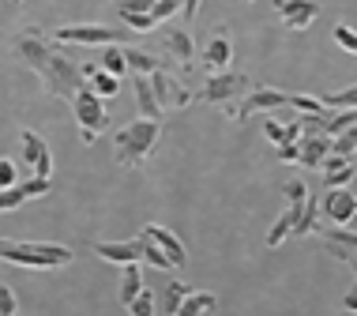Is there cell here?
<instances>
[{
    "instance_id": "obj_1",
    "label": "cell",
    "mask_w": 357,
    "mask_h": 316,
    "mask_svg": "<svg viewBox=\"0 0 357 316\" xmlns=\"http://www.w3.org/2000/svg\"><path fill=\"white\" fill-rule=\"evenodd\" d=\"M12 50H15V57L26 64V68L38 72V80L45 83V91H50L53 98L72 102L75 91L86 87L79 64L68 61V57L56 50L53 38L45 34V31H38V27H26V31H19L15 42H12Z\"/></svg>"
},
{
    "instance_id": "obj_18",
    "label": "cell",
    "mask_w": 357,
    "mask_h": 316,
    "mask_svg": "<svg viewBox=\"0 0 357 316\" xmlns=\"http://www.w3.org/2000/svg\"><path fill=\"white\" fill-rule=\"evenodd\" d=\"M316 226H320V200H316V196H305V204L297 207V218H294V230H289V234L305 237V234H312Z\"/></svg>"
},
{
    "instance_id": "obj_9",
    "label": "cell",
    "mask_w": 357,
    "mask_h": 316,
    "mask_svg": "<svg viewBox=\"0 0 357 316\" xmlns=\"http://www.w3.org/2000/svg\"><path fill=\"white\" fill-rule=\"evenodd\" d=\"M267 110H286V94L275 91V87H256L234 113H229V117H234V121H248L252 113H267Z\"/></svg>"
},
{
    "instance_id": "obj_45",
    "label": "cell",
    "mask_w": 357,
    "mask_h": 316,
    "mask_svg": "<svg viewBox=\"0 0 357 316\" xmlns=\"http://www.w3.org/2000/svg\"><path fill=\"white\" fill-rule=\"evenodd\" d=\"M278 162H297V143H278Z\"/></svg>"
},
{
    "instance_id": "obj_38",
    "label": "cell",
    "mask_w": 357,
    "mask_h": 316,
    "mask_svg": "<svg viewBox=\"0 0 357 316\" xmlns=\"http://www.w3.org/2000/svg\"><path fill=\"white\" fill-rule=\"evenodd\" d=\"M181 8V0H154L151 4V15H154V23H166V19L173 15Z\"/></svg>"
},
{
    "instance_id": "obj_26",
    "label": "cell",
    "mask_w": 357,
    "mask_h": 316,
    "mask_svg": "<svg viewBox=\"0 0 357 316\" xmlns=\"http://www.w3.org/2000/svg\"><path fill=\"white\" fill-rule=\"evenodd\" d=\"M354 121H357V113H354V110H339V113H327V121H324V132H327V136H339V132L354 128Z\"/></svg>"
},
{
    "instance_id": "obj_22",
    "label": "cell",
    "mask_w": 357,
    "mask_h": 316,
    "mask_svg": "<svg viewBox=\"0 0 357 316\" xmlns=\"http://www.w3.org/2000/svg\"><path fill=\"white\" fill-rule=\"evenodd\" d=\"M136 105H139V113H143V117H162L158 102H154V94H151L147 75H136Z\"/></svg>"
},
{
    "instance_id": "obj_32",
    "label": "cell",
    "mask_w": 357,
    "mask_h": 316,
    "mask_svg": "<svg viewBox=\"0 0 357 316\" xmlns=\"http://www.w3.org/2000/svg\"><path fill=\"white\" fill-rule=\"evenodd\" d=\"M286 105L289 110H301V113H327L320 98H312V94H286Z\"/></svg>"
},
{
    "instance_id": "obj_30",
    "label": "cell",
    "mask_w": 357,
    "mask_h": 316,
    "mask_svg": "<svg viewBox=\"0 0 357 316\" xmlns=\"http://www.w3.org/2000/svg\"><path fill=\"white\" fill-rule=\"evenodd\" d=\"M324 110H354L357 105V91L346 87V91H335V94H324Z\"/></svg>"
},
{
    "instance_id": "obj_2",
    "label": "cell",
    "mask_w": 357,
    "mask_h": 316,
    "mask_svg": "<svg viewBox=\"0 0 357 316\" xmlns=\"http://www.w3.org/2000/svg\"><path fill=\"white\" fill-rule=\"evenodd\" d=\"M162 136V117H139L132 121L128 128H121L117 136H113V151H117V162L121 166H143V162L151 158L154 143Z\"/></svg>"
},
{
    "instance_id": "obj_33",
    "label": "cell",
    "mask_w": 357,
    "mask_h": 316,
    "mask_svg": "<svg viewBox=\"0 0 357 316\" xmlns=\"http://www.w3.org/2000/svg\"><path fill=\"white\" fill-rule=\"evenodd\" d=\"M19 188H23V196L26 200H34V196H50L53 193V185H50V177H26V181H19Z\"/></svg>"
},
{
    "instance_id": "obj_15",
    "label": "cell",
    "mask_w": 357,
    "mask_h": 316,
    "mask_svg": "<svg viewBox=\"0 0 357 316\" xmlns=\"http://www.w3.org/2000/svg\"><path fill=\"white\" fill-rule=\"evenodd\" d=\"M331 151V136H297V162L305 170H316Z\"/></svg>"
},
{
    "instance_id": "obj_28",
    "label": "cell",
    "mask_w": 357,
    "mask_h": 316,
    "mask_svg": "<svg viewBox=\"0 0 357 316\" xmlns=\"http://www.w3.org/2000/svg\"><path fill=\"white\" fill-rule=\"evenodd\" d=\"M124 19V31H132V34H151L154 27V15L151 12H128V15H121Z\"/></svg>"
},
{
    "instance_id": "obj_42",
    "label": "cell",
    "mask_w": 357,
    "mask_h": 316,
    "mask_svg": "<svg viewBox=\"0 0 357 316\" xmlns=\"http://www.w3.org/2000/svg\"><path fill=\"white\" fill-rule=\"evenodd\" d=\"M0 316H15V290L0 286Z\"/></svg>"
},
{
    "instance_id": "obj_21",
    "label": "cell",
    "mask_w": 357,
    "mask_h": 316,
    "mask_svg": "<svg viewBox=\"0 0 357 316\" xmlns=\"http://www.w3.org/2000/svg\"><path fill=\"white\" fill-rule=\"evenodd\" d=\"M86 80H91L86 87L98 94V98H113V94L121 91V80H117V75H109V72H102V68H94L91 75H86Z\"/></svg>"
},
{
    "instance_id": "obj_40",
    "label": "cell",
    "mask_w": 357,
    "mask_h": 316,
    "mask_svg": "<svg viewBox=\"0 0 357 316\" xmlns=\"http://www.w3.org/2000/svg\"><path fill=\"white\" fill-rule=\"evenodd\" d=\"M31 174H34V177H50V174H53V155H50V147H45V151H42V155H38V158H34V166H31Z\"/></svg>"
},
{
    "instance_id": "obj_8",
    "label": "cell",
    "mask_w": 357,
    "mask_h": 316,
    "mask_svg": "<svg viewBox=\"0 0 357 316\" xmlns=\"http://www.w3.org/2000/svg\"><path fill=\"white\" fill-rule=\"evenodd\" d=\"M320 215H327L335 226H350L354 215H357V200L350 193V185L346 188H327V196L320 200Z\"/></svg>"
},
{
    "instance_id": "obj_20",
    "label": "cell",
    "mask_w": 357,
    "mask_h": 316,
    "mask_svg": "<svg viewBox=\"0 0 357 316\" xmlns=\"http://www.w3.org/2000/svg\"><path fill=\"white\" fill-rule=\"evenodd\" d=\"M143 290V275H139V264H124V275H121V305L128 309V301Z\"/></svg>"
},
{
    "instance_id": "obj_39",
    "label": "cell",
    "mask_w": 357,
    "mask_h": 316,
    "mask_svg": "<svg viewBox=\"0 0 357 316\" xmlns=\"http://www.w3.org/2000/svg\"><path fill=\"white\" fill-rule=\"evenodd\" d=\"M335 42H339L346 53H357V34H354L346 23H339V27H335Z\"/></svg>"
},
{
    "instance_id": "obj_35",
    "label": "cell",
    "mask_w": 357,
    "mask_h": 316,
    "mask_svg": "<svg viewBox=\"0 0 357 316\" xmlns=\"http://www.w3.org/2000/svg\"><path fill=\"white\" fill-rule=\"evenodd\" d=\"M23 188L19 185H12V188H0V215H8V211H15L19 204H23Z\"/></svg>"
},
{
    "instance_id": "obj_16",
    "label": "cell",
    "mask_w": 357,
    "mask_h": 316,
    "mask_svg": "<svg viewBox=\"0 0 357 316\" xmlns=\"http://www.w3.org/2000/svg\"><path fill=\"white\" fill-rule=\"evenodd\" d=\"M162 42H166V53H173L185 68L196 64V45H192V38L185 27H166V34H162Z\"/></svg>"
},
{
    "instance_id": "obj_48",
    "label": "cell",
    "mask_w": 357,
    "mask_h": 316,
    "mask_svg": "<svg viewBox=\"0 0 357 316\" xmlns=\"http://www.w3.org/2000/svg\"><path fill=\"white\" fill-rule=\"evenodd\" d=\"M15 4H19V0H15Z\"/></svg>"
},
{
    "instance_id": "obj_11",
    "label": "cell",
    "mask_w": 357,
    "mask_h": 316,
    "mask_svg": "<svg viewBox=\"0 0 357 316\" xmlns=\"http://www.w3.org/2000/svg\"><path fill=\"white\" fill-rule=\"evenodd\" d=\"M143 237H151L154 245L166 253V260H169V267H185L188 264V248L177 241V234H169L166 226H158V223H151V226H143Z\"/></svg>"
},
{
    "instance_id": "obj_6",
    "label": "cell",
    "mask_w": 357,
    "mask_h": 316,
    "mask_svg": "<svg viewBox=\"0 0 357 316\" xmlns=\"http://www.w3.org/2000/svg\"><path fill=\"white\" fill-rule=\"evenodd\" d=\"M147 83H151V94H154V102H158V110H162V113H166V110H185V105H192V91L185 87V80H177V75L166 72L162 64L147 75Z\"/></svg>"
},
{
    "instance_id": "obj_43",
    "label": "cell",
    "mask_w": 357,
    "mask_h": 316,
    "mask_svg": "<svg viewBox=\"0 0 357 316\" xmlns=\"http://www.w3.org/2000/svg\"><path fill=\"white\" fill-rule=\"evenodd\" d=\"M15 185V162L0 158V188H12Z\"/></svg>"
},
{
    "instance_id": "obj_47",
    "label": "cell",
    "mask_w": 357,
    "mask_h": 316,
    "mask_svg": "<svg viewBox=\"0 0 357 316\" xmlns=\"http://www.w3.org/2000/svg\"><path fill=\"white\" fill-rule=\"evenodd\" d=\"M0 241H4V237H0Z\"/></svg>"
},
{
    "instance_id": "obj_14",
    "label": "cell",
    "mask_w": 357,
    "mask_h": 316,
    "mask_svg": "<svg viewBox=\"0 0 357 316\" xmlns=\"http://www.w3.org/2000/svg\"><path fill=\"white\" fill-rule=\"evenodd\" d=\"M94 256L105 264H139V237L136 241H98L94 245Z\"/></svg>"
},
{
    "instance_id": "obj_12",
    "label": "cell",
    "mask_w": 357,
    "mask_h": 316,
    "mask_svg": "<svg viewBox=\"0 0 357 316\" xmlns=\"http://www.w3.org/2000/svg\"><path fill=\"white\" fill-rule=\"evenodd\" d=\"M278 15L286 19L289 31H305V27L316 23L320 4H316V0H278Z\"/></svg>"
},
{
    "instance_id": "obj_36",
    "label": "cell",
    "mask_w": 357,
    "mask_h": 316,
    "mask_svg": "<svg viewBox=\"0 0 357 316\" xmlns=\"http://www.w3.org/2000/svg\"><path fill=\"white\" fill-rule=\"evenodd\" d=\"M305 196H308V185L305 181H286V207H301L305 204Z\"/></svg>"
},
{
    "instance_id": "obj_3",
    "label": "cell",
    "mask_w": 357,
    "mask_h": 316,
    "mask_svg": "<svg viewBox=\"0 0 357 316\" xmlns=\"http://www.w3.org/2000/svg\"><path fill=\"white\" fill-rule=\"evenodd\" d=\"M0 260L12 267H64L75 260L68 245H45V241H0Z\"/></svg>"
},
{
    "instance_id": "obj_5",
    "label": "cell",
    "mask_w": 357,
    "mask_h": 316,
    "mask_svg": "<svg viewBox=\"0 0 357 316\" xmlns=\"http://www.w3.org/2000/svg\"><path fill=\"white\" fill-rule=\"evenodd\" d=\"M132 31H121V27H105V23H75V27H61L50 38L56 45L75 42V45H124Z\"/></svg>"
},
{
    "instance_id": "obj_23",
    "label": "cell",
    "mask_w": 357,
    "mask_h": 316,
    "mask_svg": "<svg viewBox=\"0 0 357 316\" xmlns=\"http://www.w3.org/2000/svg\"><path fill=\"white\" fill-rule=\"evenodd\" d=\"M19 143H23V166L31 170V166H34V158L45 151V140L38 136V132H31V128H26V132H19Z\"/></svg>"
},
{
    "instance_id": "obj_34",
    "label": "cell",
    "mask_w": 357,
    "mask_h": 316,
    "mask_svg": "<svg viewBox=\"0 0 357 316\" xmlns=\"http://www.w3.org/2000/svg\"><path fill=\"white\" fill-rule=\"evenodd\" d=\"M185 294H188V286H185V283H169V286H166V298H162V313H166V316H173V313H177V305H181V298H185Z\"/></svg>"
},
{
    "instance_id": "obj_27",
    "label": "cell",
    "mask_w": 357,
    "mask_h": 316,
    "mask_svg": "<svg viewBox=\"0 0 357 316\" xmlns=\"http://www.w3.org/2000/svg\"><path fill=\"white\" fill-rule=\"evenodd\" d=\"M128 313L132 316H158V298H154L151 290H139L136 298L128 301Z\"/></svg>"
},
{
    "instance_id": "obj_25",
    "label": "cell",
    "mask_w": 357,
    "mask_h": 316,
    "mask_svg": "<svg viewBox=\"0 0 357 316\" xmlns=\"http://www.w3.org/2000/svg\"><path fill=\"white\" fill-rule=\"evenodd\" d=\"M294 218H297V207H286V211H282V218H278V223L271 226V234H267V245H271V248L282 245V241H286V234L294 230Z\"/></svg>"
},
{
    "instance_id": "obj_41",
    "label": "cell",
    "mask_w": 357,
    "mask_h": 316,
    "mask_svg": "<svg viewBox=\"0 0 357 316\" xmlns=\"http://www.w3.org/2000/svg\"><path fill=\"white\" fill-rule=\"evenodd\" d=\"M154 0H117V15H128V12H151Z\"/></svg>"
},
{
    "instance_id": "obj_13",
    "label": "cell",
    "mask_w": 357,
    "mask_h": 316,
    "mask_svg": "<svg viewBox=\"0 0 357 316\" xmlns=\"http://www.w3.org/2000/svg\"><path fill=\"white\" fill-rule=\"evenodd\" d=\"M229 57H234V42H229L226 27H218V31L211 34V42L204 45V64L211 72H222V68H229Z\"/></svg>"
},
{
    "instance_id": "obj_37",
    "label": "cell",
    "mask_w": 357,
    "mask_h": 316,
    "mask_svg": "<svg viewBox=\"0 0 357 316\" xmlns=\"http://www.w3.org/2000/svg\"><path fill=\"white\" fill-rule=\"evenodd\" d=\"M324 181H327V188H346L354 181V162H346L342 170H331V174H324Z\"/></svg>"
},
{
    "instance_id": "obj_10",
    "label": "cell",
    "mask_w": 357,
    "mask_h": 316,
    "mask_svg": "<svg viewBox=\"0 0 357 316\" xmlns=\"http://www.w3.org/2000/svg\"><path fill=\"white\" fill-rule=\"evenodd\" d=\"M324 237V248L335 256L339 264H354V253H357V234L350 226H335V230H316Z\"/></svg>"
},
{
    "instance_id": "obj_19",
    "label": "cell",
    "mask_w": 357,
    "mask_h": 316,
    "mask_svg": "<svg viewBox=\"0 0 357 316\" xmlns=\"http://www.w3.org/2000/svg\"><path fill=\"white\" fill-rule=\"evenodd\" d=\"M121 53H124V68H128L132 75H151L162 64L158 57L147 53V50H128V45H121Z\"/></svg>"
},
{
    "instance_id": "obj_17",
    "label": "cell",
    "mask_w": 357,
    "mask_h": 316,
    "mask_svg": "<svg viewBox=\"0 0 357 316\" xmlns=\"http://www.w3.org/2000/svg\"><path fill=\"white\" fill-rule=\"evenodd\" d=\"M215 305H218L215 294H207V290H188L185 298H181V305H177V313H173V316H207Z\"/></svg>"
},
{
    "instance_id": "obj_24",
    "label": "cell",
    "mask_w": 357,
    "mask_h": 316,
    "mask_svg": "<svg viewBox=\"0 0 357 316\" xmlns=\"http://www.w3.org/2000/svg\"><path fill=\"white\" fill-rule=\"evenodd\" d=\"M139 264L162 267V271H166V267H169V260H166V253H162V248L154 245L151 237H143V234H139Z\"/></svg>"
},
{
    "instance_id": "obj_31",
    "label": "cell",
    "mask_w": 357,
    "mask_h": 316,
    "mask_svg": "<svg viewBox=\"0 0 357 316\" xmlns=\"http://www.w3.org/2000/svg\"><path fill=\"white\" fill-rule=\"evenodd\" d=\"M354 151H357L354 128H346V132H339V136H331V155H342V158L354 162Z\"/></svg>"
},
{
    "instance_id": "obj_4",
    "label": "cell",
    "mask_w": 357,
    "mask_h": 316,
    "mask_svg": "<svg viewBox=\"0 0 357 316\" xmlns=\"http://www.w3.org/2000/svg\"><path fill=\"white\" fill-rule=\"evenodd\" d=\"M72 113H75V124H79V132H83V143L91 147L94 140L105 132V124H109V113H105V98H98L91 87H83V91H75V98H72Z\"/></svg>"
},
{
    "instance_id": "obj_44",
    "label": "cell",
    "mask_w": 357,
    "mask_h": 316,
    "mask_svg": "<svg viewBox=\"0 0 357 316\" xmlns=\"http://www.w3.org/2000/svg\"><path fill=\"white\" fill-rule=\"evenodd\" d=\"M264 136L271 140V143H278V140H282V124H278L275 117H267V121H264Z\"/></svg>"
},
{
    "instance_id": "obj_7",
    "label": "cell",
    "mask_w": 357,
    "mask_h": 316,
    "mask_svg": "<svg viewBox=\"0 0 357 316\" xmlns=\"http://www.w3.org/2000/svg\"><path fill=\"white\" fill-rule=\"evenodd\" d=\"M245 91H248V75H245V72L222 68V72H215V75L204 83V91H199L196 98L207 102V105H229L237 94H245Z\"/></svg>"
},
{
    "instance_id": "obj_46",
    "label": "cell",
    "mask_w": 357,
    "mask_h": 316,
    "mask_svg": "<svg viewBox=\"0 0 357 316\" xmlns=\"http://www.w3.org/2000/svg\"><path fill=\"white\" fill-rule=\"evenodd\" d=\"M196 12H199V0H181V15H185L188 23L196 19Z\"/></svg>"
},
{
    "instance_id": "obj_29",
    "label": "cell",
    "mask_w": 357,
    "mask_h": 316,
    "mask_svg": "<svg viewBox=\"0 0 357 316\" xmlns=\"http://www.w3.org/2000/svg\"><path fill=\"white\" fill-rule=\"evenodd\" d=\"M98 68H102V72H109V75H117V80H121L124 72H128V68H124V53H121V45H105V57H102Z\"/></svg>"
}]
</instances>
